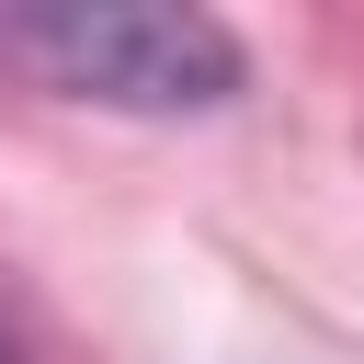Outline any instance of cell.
Here are the masks:
<instances>
[{
    "mask_svg": "<svg viewBox=\"0 0 364 364\" xmlns=\"http://www.w3.org/2000/svg\"><path fill=\"white\" fill-rule=\"evenodd\" d=\"M0 364H11V341H0Z\"/></svg>",
    "mask_w": 364,
    "mask_h": 364,
    "instance_id": "2",
    "label": "cell"
},
{
    "mask_svg": "<svg viewBox=\"0 0 364 364\" xmlns=\"http://www.w3.org/2000/svg\"><path fill=\"white\" fill-rule=\"evenodd\" d=\"M0 68H23L57 102H102V114H216L250 80L216 11H159V0H11Z\"/></svg>",
    "mask_w": 364,
    "mask_h": 364,
    "instance_id": "1",
    "label": "cell"
}]
</instances>
